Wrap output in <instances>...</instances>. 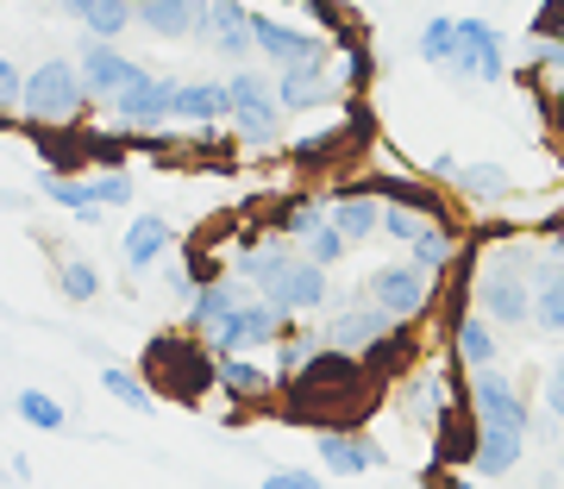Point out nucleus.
<instances>
[{
    "label": "nucleus",
    "mask_w": 564,
    "mask_h": 489,
    "mask_svg": "<svg viewBox=\"0 0 564 489\" xmlns=\"http://www.w3.org/2000/svg\"><path fill=\"white\" fill-rule=\"evenodd\" d=\"M364 302L389 307L395 320H414V314L433 302V270H421V264H383V270H370Z\"/></svg>",
    "instance_id": "obj_4"
},
{
    "label": "nucleus",
    "mask_w": 564,
    "mask_h": 489,
    "mask_svg": "<svg viewBox=\"0 0 564 489\" xmlns=\"http://www.w3.org/2000/svg\"><path fill=\"white\" fill-rule=\"evenodd\" d=\"M139 76H144V69H139L132 57H126V51H120L113 39H88V51H82V82H88V95H95V101L113 107Z\"/></svg>",
    "instance_id": "obj_7"
},
{
    "label": "nucleus",
    "mask_w": 564,
    "mask_h": 489,
    "mask_svg": "<svg viewBox=\"0 0 564 489\" xmlns=\"http://www.w3.org/2000/svg\"><path fill=\"white\" fill-rule=\"evenodd\" d=\"M433 226H440L433 214H421V207H408V202L383 207V232H389V239H402V244H421Z\"/></svg>",
    "instance_id": "obj_28"
},
{
    "label": "nucleus",
    "mask_w": 564,
    "mask_h": 489,
    "mask_svg": "<svg viewBox=\"0 0 564 489\" xmlns=\"http://www.w3.org/2000/svg\"><path fill=\"white\" fill-rule=\"evenodd\" d=\"M57 7H69V13H88V7H95V0H57Z\"/></svg>",
    "instance_id": "obj_43"
},
{
    "label": "nucleus",
    "mask_w": 564,
    "mask_h": 489,
    "mask_svg": "<svg viewBox=\"0 0 564 489\" xmlns=\"http://www.w3.org/2000/svg\"><path fill=\"white\" fill-rule=\"evenodd\" d=\"M477 302L489 307V320H527L533 314V283L527 276H514L508 264H489L484 270V283H477Z\"/></svg>",
    "instance_id": "obj_12"
},
{
    "label": "nucleus",
    "mask_w": 564,
    "mask_h": 489,
    "mask_svg": "<svg viewBox=\"0 0 564 489\" xmlns=\"http://www.w3.org/2000/svg\"><path fill=\"white\" fill-rule=\"evenodd\" d=\"M470 408H477V421H489V427H521V433H527V402H521V389L508 383L496 365L470 377Z\"/></svg>",
    "instance_id": "obj_8"
},
{
    "label": "nucleus",
    "mask_w": 564,
    "mask_h": 489,
    "mask_svg": "<svg viewBox=\"0 0 564 489\" xmlns=\"http://www.w3.org/2000/svg\"><path fill=\"white\" fill-rule=\"evenodd\" d=\"M445 258H452V239H445L440 226H433V232H426V239L414 244V264H421V270H433V276H440V270H445Z\"/></svg>",
    "instance_id": "obj_34"
},
{
    "label": "nucleus",
    "mask_w": 564,
    "mask_h": 489,
    "mask_svg": "<svg viewBox=\"0 0 564 489\" xmlns=\"http://www.w3.org/2000/svg\"><path fill=\"white\" fill-rule=\"evenodd\" d=\"M276 88H282V107H289V113H314V107H326L339 95V82L326 76L321 63H289L276 76Z\"/></svg>",
    "instance_id": "obj_15"
},
{
    "label": "nucleus",
    "mask_w": 564,
    "mask_h": 489,
    "mask_svg": "<svg viewBox=\"0 0 564 489\" xmlns=\"http://www.w3.org/2000/svg\"><path fill=\"white\" fill-rule=\"evenodd\" d=\"M263 489H321V477H314V470H270Z\"/></svg>",
    "instance_id": "obj_38"
},
{
    "label": "nucleus",
    "mask_w": 564,
    "mask_h": 489,
    "mask_svg": "<svg viewBox=\"0 0 564 489\" xmlns=\"http://www.w3.org/2000/svg\"><path fill=\"white\" fill-rule=\"evenodd\" d=\"M326 214H333V226H339L351 244H364L370 232H383V202H377L370 188H364V195H339Z\"/></svg>",
    "instance_id": "obj_20"
},
{
    "label": "nucleus",
    "mask_w": 564,
    "mask_h": 489,
    "mask_svg": "<svg viewBox=\"0 0 564 489\" xmlns=\"http://www.w3.org/2000/svg\"><path fill=\"white\" fill-rule=\"evenodd\" d=\"M345 251H351V239H345L339 226H333V214H326V220H321V226H314V232L302 239V258H314L321 270H333V264L345 258Z\"/></svg>",
    "instance_id": "obj_26"
},
{
    "label": "nucleus",
    "mask_w": 564,
    "mask_h": 489,
    "mask_svg": "<svg viewBox=\"0 0 564 489\" xmlns=\"http://www.w3.org/2000/svg\"><path fill=\"white\" fill-rule=\"evenodd\" d=\"M176 120H188V126H220V120H232V82H182Z\"/></svg>",
    "instance_id": "obj_17"
},
{
    "label": "nucleus",
    "mask_w": 564,
    "mask_h": 489,
    "mask_svg": "<svg viewBox=\"0 0 564 489\" xmlns=\"http://www.w3.org/2000/svg\"><path fill=\"white\" fill-rule=\"evenodd\" d=\"M452 346H458V365H470V370H489V365H496V333H489L484 320H464V314H458Z\"/></svg>",
    "instance_id": "obj_24"
},
{
    "label": "nucleus",
    "mask_w": 564,
    "mask_h": 489,
    "mask_svg": "<svg viewBox=\"0 0 564 489\" xmlns=\"http://www.w3.org/2000/svg\"><path fill=\"white\" fill-rule=\"evenodd\" d=\"M202 39L214 44L220 57H245V51H258V39H251V13H245V0H207Z\"/></svg>",
    "instance_id": "obj_13"
},
{
    "label": "nucleus",
    "mask_w": 564,
    "mask_h": 489,
    "mask_svg": "<svg viewBox=\"0 0 564 489\" xmlns=\"http://www.w3.org/2000/svg\"><path fill=\"white\" fill-rule=\"evenodd\" d=\"M452 69L470 82H502L508 76V51H502V32L489 20H458V57H452Z\"/></svg>",
    "instance_id": "obj_5"
},
{
    "label": "nucleus",
    "mask_w": 564,
    "mask_h": 489,
    "mask_svg": "<svg viewBox=\"0 0 564 489\" xmlns=\"http://www.w3.org/2000/svg\"><path fill=\"white\" fill-rule=\"evenodd\" d=\"M226 82H232V120H239V132L251 144H270L276 139V120L289 113L282 107V88H270L258 69H232Z\"/></svg>",
    "instance_id": "obj_3"
},
{
    "label": "nucleus",
    "mask_w": 564,
    "mask_h": 489,
    "mask_svg": "<svg viewBox=\"0 0 564 489\" xmlns=\"http://www.w3.org/2000/svg\"><path fill=\"white\" fill-rule=\"evenodd\" d=\"M126 202H132V176H120V170L95 176V207H126Z\"/></svg>",
    "instance_id": "obj_35"
},
{
    "label": "nucleus",
    "mask_w": 564,
    "mask_h": 489,
    "mask_svg": "<svg viewBox=\"0 0 564 489\" xmlns=\"http://www.w3.org/2000/svg\"><path fill=\"white\" fill-rule=\"evenodd\" d=\"M389 326H395V314L389 307H377V302H358V307H345V314H333V320L321 326L326 333V346H339V351H370L377 339H383Z\"/></svg>",
    "instance_id": "obj_9"
},
{
    "label": "nucleus",
    "mask_w": 564,
    "mask_h": 489,
    "mask_svg": "<svg viewBox=\"0 0 564 489\" xmlns=\"http://www.w3.org/2000/svg\"><path fill=\"white\" fill-rule=\"evenodd\" d=\"M452 183H458L470 202H502V195H514V170H502V163H464Z\"/></svg>",
    "instance_id": "obj_23"
},
{
    "label": "nucleus",
    "mask_w": 564,
    "mask_h": 489,
    "mask_svg": "<svg viewBox=\"0 0 564 489\" xmlns=\"http://www.w3.org/2000/svg\"><path fill=\"white\" fill-rule=\"evenodd\" d=\"M414 51H421L426 63H452V57H458V20H445V13H440V20H426Z\"/></svg>",
    "instance_id": "obj_29"
},
{
    "label": "nucleus",
    "mask_w": 564,
    "mask_h": 489,
    "mask_svg": "<svg viewBox=\"0 0 564 489\" xmlns=\"http://www.w3.org/2000/svg\"><path fill=\"white\" fill-rule=\"evenodd\" d=\"M558 470H564V452H558Z\"/></svg>",
    "instance_id": "obj_44"
},
{
    "label": "nucleus",
    "mask_w": 564,
    "mask_h": 489,
    "mask_svg": "<svg viewBox=\"0 0 564 489\" xmlns=\"http://www.w3.org/2000/svg\"><path fill=\"white\" fill-rule=\"evenodd\" d=\"M276 339H289V307L258 295V302H239L214 333H207V351L232 358V351H258V346H276Z\"/></svg>",
    "instance_id": "obj_2"
},
{
    "label": "nucleus",
    "mask_w": 564,
    "mask_h": 489,
    "mask_svg": "<svg viewBox=\"0 0 564 489\" xmlns=\"http://www.w3.org/2000/svg\"><path fill=\"white\" fill-rule=\"evenodd\" d=\"M63 295H69V302H95V295H101L95 264H63Z\"/></svg>",
    "instance_id": "obj_33"
},
{
    "label": "nucleus",
    "mask_w": 564,
    "mask_h": 489,
    "mask_svg": "<svg viewBox=\"0 0 564 489\" xmlns=\"http://www.w3.org/2000/svg\"><path fill=\"white\" fill-rule=\"evenodd\" d=\"M533 39H564V0H545L540 20H533Z\"/></svg>",
    "instance_id": "obj_37"
},
{
    "label": "nucleus",
    "mask_w": 564,
    "mask_h": 489,
    "mask_svg": "<svg viewBox=\"0 0 564 489\" xmlns=\"http://www.w3.org/2000/svg\"><path fill=\"white\" fill-rule=\"evenodd\" d=\"M521 446H527L521 427H489L484 421V439H477V452H470V465L484 470V477H502V470L521 465Z\"/></svg>",
    "instance_id": "obj_19"
},
{
    "label": "nucleus",
    "mask_w": 564,
    "mask_h": 489,
    "mask_svg": "<svg viewBox=\"0 0 564 489\" xmlns=\"http://www.w3.org/2000/svg\"><path fill=\"white\" fill-rule=\"evenodd\" d=\"M270 302H282L289 314H314V307H326V270L314 264V258H289L282 264V276L270 289H263Z\"/></svg>",
    "instance_id": "obj_11"
},
{
    "label": "nucleus",
    "mask_w": 564,
    "mask_h": 489,
    "mask_svg": "<svg viewBox=\"0 0 564 489\" xmlns=\"http://www.w3.org/2000/svg\"><path fill=\"white\" fill-rule=\"evenodd\" d=\"M176 95H182V82L151 76V69H144V76L126 88L120 101H113V120L132 126V132H144V126H163V120H176Z\"/></svg>",
    "instance_id": "obj_6"
},
{
    "label": "nucleus",
    "mask_w": 564,
    "mask_h": 489,
    "mask_svg": "<svg viewBox=\"0 0 564 489\" xmlns=\"http://www.w3.org/2000/svg\"><path fill=\"white\" fill-rule=\"evenodd\" d=\"M132 20H139V7H132V0H95V7L82 13V25H88L95 39H120Z\"/></svg>",
    "instance_id": "obj_25"
},
{
    "label": "nucleus",
    "mask_w": 564,
    "mask_h": 489,
    "mask_svg": "<svg viewBox=\"0 0 564 489\" xmlns=\"http://www.w3.org/2000/svg\"><path fill=\"white\" fill-rule=\"evenodd\" d=\"M239 302H245L239 283H232V276H214V283H202L195 295H188V320L202 326V333H214V326H220Z\"/></svg>",
    "instance_id": "obj_21"
},
{
    "label": "nucleus",
    "mask_w": 564,
    "mask_h": 489,
    "mask_svg": "<svg viewBox=\"0 0 564 489\" xmlns=\"http://www.w3.org/2000/svg\"><path fill=\"white\" fill-rule=\"evenodd\" d=\"M251 39H258V51L276 69H289V63H321V51H326L314 32H295V25L270 20V13H251Z\"/></svg>",
    "instance_id": "obj_10"
},
{
    "label": "nucleus",
    "mask_w": 564,
    "mask_h": 489,
    "mask_svg": "<svg viewBox=\"0 0 564 489\" xmlns=\"http://www.w3.org/2000/svg\"><path fill=\"white\" fill-rule=\"evenodd\" d=\"M13 414H20L25 427H39V433L63 427V402H51L44 389H20V395H13Z\"/></svg>",
    "instance_id": "obj_27"
},
{
    "label": "nucleus",
    "mask_w": 564,
    "mask_h": 489,
    "mask_svg": "<svg viewBox=\"0 0 564 489\" xmlns=\"http://www.w3.org/2000/svg\"><path fill=\"white\" fill-rule=\"evenodd\" d=\"M170 244H176V232H170V220H163V214H139V220L126 226V244H120V258L132 270H151L163 258V251H170Z\"/></svg>",
    "instance_id": "obj_18"
},
{
    "label": "nucleus",
    "mask_w": 564,
    "mask_h": 489,
    "mask_svg": "<svg viewBox=\"0 0 564 489\" xmlns=\"http://www.w3.org/2000/svg\"><path fill=\"white\" fill-rule=\"evenodd\" d=\"M82 101H95V95H88V82H82V63L51 57V63H39V69H32L20 113L32 126H69L82 113Z\"/></svg>",
    "instance_id": "obj_1"
},
{
    "label": "nucleus",
    "mask_w": 564,
    "mask_h": 489,
    "mask_svg": "<svg viewBox=\"0 0 564 489\" xmlns=\"http://www.w3.org/2000/svg\"><path fill=\"white\" fill-rule=\"evenodd\" d=\"M321 465L326 470H345V477H358V470H383V446L377 439H364V433H321Z\"/></svg>",
    "instance_id": "obj_16"
},
{
    "label": "nucleus",
    "mask_w": 564,
    "mask_h": 489,
    "mask_svg": "<svg viewBox=\"0 0 564 489\" xmlns=\"http://www.w3.org/2000/svg\"><path fill=\"white\" fill-rule=\"evenodd\" d=\"M207 20V0H139V25L151 39L176 44V39H195Z\"/></svg>",
    "instance_id": "obj_14"
},
{
    "label": "nucleus",
    "mask_w": 564,
    "mask_h": 489,
    "mask_svg": "<svg viewBox=\"0 0 564 489\" xmlns=\"http://www.w3.org/2000/svg\"><path fill=\"white\" fill-rule=\"evenodd\" d=\"M326 220V207H314V202H289L276 214V232L282 239H307V232H314V226Z\"/></svg>",
    "instance_id": "obj_31"
},
{
    "label": "nucleus",
    "mask_w": 564,
    "mask_h": 489,
    "mask_svg": "<svg viewBox=\"0 0 564 489\" xmlns=\"http://www.w3.org/2000/svg\"><path fill=\"white\" fill-rule=\"evenodd\" d=\"M545 414H552V421H564V365L545 370Z\"/></svg>",
    "instance_id": "obj_39"
},
{
    "label": "nucleus",
    "mask_w": 564,
    "mask_h": 489,
    "mask_svg": "<svg viewBox=\"0 0 564 489\" xmlns=\"http://www.w3.org/2000/svg\"><path fill=\"white\" fill-rule=\"evenodd\" d=\"M533 63H545V69L564 76V39H533Z\"/></svg>",
    "instance_id": "obj_40"
},
{
    "label": "nucleus",
    "mask_w": 564,
    "mask_h": 489,
    "mask_svg": "<svg viewBox=\"0 0 564 489\" xmlns=\"http://www.w3.org/2000/svg\"><path fill=\"white\" fill-rule=\"evenodd\" d=\"M533 320H540L545 333H564V276H558V283H545L540 295H533Z\"/></svg>",
    "instance_id": "obj_32"
},
{
    "label": "nucleus",
    "mask_w": 564,
    "mask_h": 489,
    "mask_svg": "<svg viewBox=\"0 0 564 489\" xmlns=\"http://www.w3.org/2000/svg\"><path fill=\"white\" fill-rule=\"evenodd\" d=\"M101 389L113 395V402H126V408H139V414H151V389H144L132 370H113V365H107V370H101Z\"/></svg>",
    "instance_id": "obj_30"
},
{
    "label": "nucleus",
    "mask_w": 564,
    "mask_h": 489,
    "mask_svg": "<svg viewBox=\"0 0 564 489\" xmlns=\"http://www.w3.org/2000/svg\"><path fill=\"white\" fill-rule=\"evenodd\" d=\"M214 383L226 389V395H239V402H258V395H270V370L251 365L245 351H232V358H220V370H214Z\"/></svg>",
    "instance_id": "obj_22"
},
{
    "label": "nucleus",
    "mask_w": 564,
    "mask_h": 489,
    "mask_svg": "<svg viewBox=\"0 0 564 489\" xmlns=\"http://www.w3.org/2000/svg\"><path fill=\"white\" fill-rule=\"evenodd\" d=\"M302 7H314V0H302Z\"/></svg>",
    "instance_id": "obj_45"
},
{
    "label": "nucleus",
    "mask_w": 564,
    "mask_h": 489,
    "mask_svg": "<svg viewBox=\"0 0 564 489\" xmlns=\"http://www.w3.org/2000/svg\"><path fill=\"white\" fill-rule=\"evenodd\" d=\"M545 239H552V251L564 258V220H552V226H545Z\"/></svg>",
    "instance_id": "obj_41"
},
{
    "label": "nucleus",
    "mask_w": 564,
    "mask_h": 489,
    "mask_svg": "<svg viewBox=\"0 0 564 489\" xmlns=\"http://www.w3.org/2000/svg\"><path fill=\"white\" fill-rule=\"evenodd\" d=\"M25 82H32V76H20L13 57L0 63V107H7V120H13V107H25Z\"/></svg>",
    "instance_id": "obj_36"
},
{
    "label": "nucleus",
    "mask_w": 564,
    "mask_h": 489,
    "mask_svg": "<svg viewBox=\"0 0 564 489\" xmlns=\"http://www.w3.org/2000/svg\"><path fill=\"white\" fill-rule=\"evenodd\" d=\"M440 489H477V483H464L458 470H452V477H440Z\"/></svg>",
    "instance_id": "obj_42"
}]
</instances>
